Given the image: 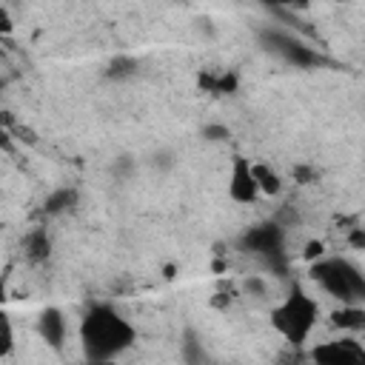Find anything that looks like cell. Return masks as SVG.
<instances>
[{
  "label": "cell",
  "instance_id": "obj_1",
  "mask_svg": "<svg viewBox=\"0 0 365 365\" xmlns=\"http://www.w3.org/2000/svg\"><path fill=\"white\" fill-rule=\"evenodd\" d=\"M77 334L88 362H111L137 342V328L108 302L91 305L83 314Z\"/></svg>",
  "mask_w": 365,
  "mask_h": 365
},
{
  "label": "cell",
  "instance_id": "obj_2",
  "mask_svg": "<svg viewBox=\"0 0 365 365\" xmlns=\"http://www.w3.org/2000/svg\"><path fill=\"white\" fill-rule=\"evenodd\" d=\"M317 322H319V302L311 294H305L299 285H294L288 297L271 308V328L294 348L308 342Z\"/></svg>",
  "mask_w": 365,
  "mask_h": 365
},
{
  "label": "cell",
  "instance_id": "obj_3",
  "mask_svg": "<svg viewBox=\"0 0 365 365\" xmlns=\"http://www.w3.org/2000/svg\"><path fill=\"white\" fill-rule=\"evenodd\" d=\"M311 279L339 302L365 305V274L345 257H322L311 262Z\"/></svg>",
  "mask_w": 365,
  "mask_h": 365
},
{
  "label": "cell",
  "instance_id": "obj_4",
  "mask_svg": "<svg viewBox=\"0 0 365 365\" xmlns=\"http://www.w3.org/2000/svg\"><path fill=\"white\" fill-rule=\"evenodd\" d=\"M237 245H240V251L262 259L271 271H279L282 274L285 265H288L285 262V231L274 220L271 222H257V225L245 228Z\"/></svg>",
  "mask_w": 365,
  "mask_h": 365
},
{
  "label": "cell",
  "instance_id": "obj_5",
  "mask_svg": "<svg viewBox=\"0 0 365 365\" xmlns=\"http://www.w3.org/2000/svg\"><path fill=\"white\" fill-rule=\"evenodd\" d=\"M259 43H262L271 54H277L282 63H288V66H294V68H319V66L328 63L317 48H311V46L302 43L299 37L285 34V31H279V29H262V31H259Z\"/></svg>",
  "mask_w": 365,
  "mask_h": 365
},
{
  "label": "cell",
  "instance_id": "obj_6",
  "mask_svg": "<svg viewBox=\"0 0 365 365\" xmlns=\"http://www.w3.org/2000/svg\"><path fill=\"white\" fill-rule=\"evenodd\" d=\"M228 197L237 202V205H254L262 194H259V185H257V177H254V163L242 154H234L231 157V171H228Z\"/></svg>",
  "mask_w": 365,
  "mask_h": 365
},
{
  "label": "cell",
  "instance_id": "obj_7",
  "mask_svg": "<svg viewBox=\"0 0 365 365\" xmlns=\"http://www.w3.org/2000/svg\"><path fill=\"white\" fill-rule=\"evenodd\" d=\"M308 359L319 365H354V362H365V348L354 336H342V339L314 345L308 351Z\"/></svg>",
  "mask_w": 365,
  "mask_h": 365
},
{
  "label": "cell",
  "instance_id": "obj_8",
  "mask_svg": "<svg viewBox=\"0 0 365 365\" xmlns=\"http://www.w3.org/2000/svg\"><path fill=\"white\" fill-rule=\"evenodd\" d=\"M66 331H68V325H66V317H63L60 308L48 305V308L40 311V317H37V334L43 336V342L48 348H60L66 342Z\"/></svg>",
  "mask_w": 365,
  "mask_h": 365
},
{
  "label": "cell",
  "instance_id": "obj_9",
  "mask_svg": "<svg viewBox=\"0 0 365 365\" xmlns=\"http://www.w3.org/2000/svg\"><path fill=\"white\" fill-rule=\"evenodd\" d=\"M197 88L205 94H234L240 88V74L234 68H222V71L202 68L197 71Z\"/></svg>",
  "mask_w": 365,
  "mask_h": 365
},
{
  "label": "cell",
  "instance_id": "obj_10",
  "mask_svg": "<svg viewBox=\"0 0 365 365\" xmlns=\"http://www.w3.org/2000/svg\"><path fill=\"white\" fill-rule=\"evenodd\" d=\"M331 328L342 334H362L365 331V305L362 302H342L331 311Z\"/></svg>",
  "mask_w": 365,
  "mask_h": 365
},
{
  "label": "cell",
  "instance_id": "obj_11",
  "mask_svg": "<svg viewBox=\"0 0 365 365\" xmlns=\"http://www.w3.org/2000/svg\"><path fill=\"white\" fill-rule=\"evenodd\" d=\"M23 257L31 265H43L51 257V237H48V231L43 225L26 231V237H23Z\"/></svg>",
  "mask_w": 365,
  "mask_h": 365
},
{
  "label": "cell",
  "instance_id": "obj_12",
  "mask_svg": "<svg viewBox=\"0 0 365 365\" xmlns=\"http://www.w3.org/2000/svg\"><path fill=\"white\" fill-rule=\"evenodd\" d=\"M77 200H80V194H77V188H74V185L54 188V191L43 200L40 214H43V217H60V214H66V211H74Z\"/></svg>",
  "mask_w": 365,
  "mask_h": 365
},
{
  "label": "cell",
  "instance_id": "obj_13",
  "mask_svg": "<svg viewBox=\"0 0 365 365\" xmlns=\"http://www.w3.org/2000/svg\"><path fill=\"white\" fill-rule=\"evenodd\" d=\"M137 71H140V63H137V57H131V54H117V57H111L108 66H106V77L114 80V83L131 80V77H137Z\"/></svg>",
  "mask_w": 365,
  "mask_h": 365
},
{
  "label": "cell",
  "instance_id": "obj_14",
  "mask_svg": "<svg viewBox=\"0 0 365 365\" xmlns=\"http://www.w3.org/2000/svg\"><path fill=\"white\" fill-rule=\"evenodd\" d=\"M254 177H257V185H259V194L262 197H277L282 191V177L271 165L254 163Z\"/></svg>",
  "mask_w": 365,
  "mask_h": 365
},
{
  "label": "cell",
  "instance_id": "obj_15",
  "mask_svg": "<svg viewBox=\"0 0 365 365\" xmlns=\"http://www.w3.org/2000/svg\"><path fill=\"white\" fill-rule=\"evenodd\" d=\"M182 359H185V362H202V359H205V351H200V345H197V339H194V334H191V331L185 334Z\"/></svg>",
  "mask_w": 365,
  "mask_h": 365
},
{
  "label": "cell",
  "instance_id": "obj_16",
  "mask_svg": "<svg viewBox=\"0 0 365 365\" xmlns=\"http://www.w3.org/2000/svg\"><path fill=\"white\" fill-rule=\"evenodd\" d=\"M322 257H325V242H322V240H308L305 248H302V259L311 265V262H317V259H322Z\"/></svg>",
  "mask_w": 365,
  "mask_h": 365
},
{
  "label": "cell",
  "instance_id": "obj_17",
  "mask_svg": "<svg viewBox=\"0 0 365 365\" xmlns=\"http://www.w3.org/2000/svg\"><path fill=\"white\" fill-rule=\"evenodd\" d=\"M202 137L211 140V143H222V140L231 137V131H228V125H222V123H208V125L202 128Z\"/></svg>",
  "mask_w": 365,
  "mask_h": 365
},
{
  "label": "cell",
  "instance_id": "obj_18",
  "mask_svg": "<svg viewBox=\"0 0 365 365\" xmlns=\"http://www.w3.org/2000/svg\"><path fill=\"white\" fill-rule=\"evenodd\" d=\"M345 242H348L354 251H365V228H362V225H354V228H348V234H345Z\"/></svg>",
  "mask_w": 365,
  "mask_h": 365
},
{
  "label": "cell",
  "instance_id": "obj_19",
  "mask_svg": "<svg viewBox=\"0 0 365 365\" xmlns=\"http://www.w3.org/2000/svg\"><path fill=\"white\" fill-rule=\"evenodd\" d=\"M268 9H308L311 0H259Z\"/></svg>",
  "mask_w": 365,
  "mask_h": 365
},
{
  "label": "cell",
  "instance_id": "obj_20",
  "mask_svg": "<svg viewBox=\"0 0 365 365\" xmlns=\"http://www.w3.org/2000/svg\"><path fill=\"white\" fill-rule=\"evenodd\" d=\"M294 180H297L299 185H311V182L317 180V171H314L311 165H294Z\"/></svg>",
  "mask_w": 365,
  "mask_h": 365
},
{
  "label": "cell",
  "instance_id": "obj_21",
  "mask_svg": "<svg viewBox=\"0 0 365 365\" xmlns=\"http://www.w3.org/2000/svg\"><path fill=\"white\" fill-rule=\"evenodd\" d=\"M242 288H245L248 294H254V297H262V294H265V282H262L259 277H248V279L242 282Z\"/></svg>",
  "mask_w": 365,
  "mask_h": 365
},
{
  "label": "cell",
  "instance_id": "obj_22",
  "mask_svg": "<svg viewBox=\"0 0 365 365\" xmlns=\"http://www.w3.org/2000/svg\"><path fill=\"white\" fill-rule=\"evenodd\" d=\"M217 299H211V305H217V308H225L228 302H231V297H225V294H214Z\"/></svg>",
  "mask_w": 365,
  "mask_h": 365
},
{
  "label": "cell",
  "instance_id": "obj_23",
  "mask_svg": "<svg viewBox=\"0 0 365 365\" xmlns=\"http://www.w3.org/2000/svg\"><path fill=\"white\" fill-rule=\"evenodd\" d=\"M163 277L171 279V277H174V265H165V268H163Z\"/></svg>",
  "mask_w": 365,
  "mask_h": 365
}]
</instances>
